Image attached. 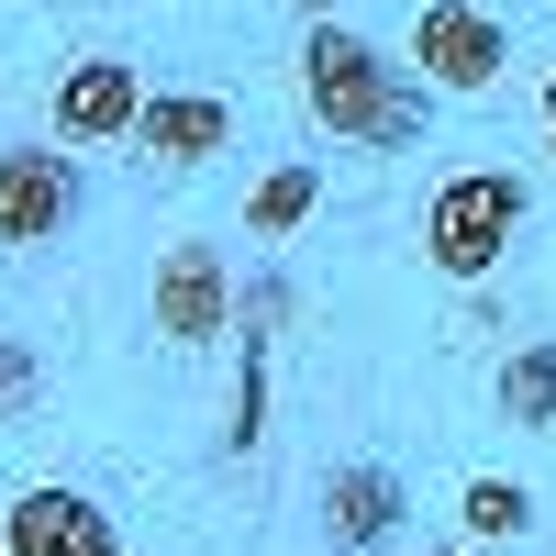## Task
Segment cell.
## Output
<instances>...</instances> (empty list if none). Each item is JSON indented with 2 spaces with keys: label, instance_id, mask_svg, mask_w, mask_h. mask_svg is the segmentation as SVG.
<instances>
[{
  "label": "cell",
  "instance_id": "cell-11",
  "mask_svg": "<svg viewBox=\"0 0 556 556\" xmlns=\"http://www.w3.org/2000/svg\"><path fill=\"white\" fill-rule=\"evenodd\" d=\"M312 201H323V167H278L267 190L245 201V235H256V245H290L301 223H312Z\"/></svg>",
  "mask_w": 556,
  "mask_h": 556
},
{
  "label": "cell",
  "instance_id": "cell-8",
  "mask_svg": "<svg viewBox=\"0 0 556 556\" xmlns=\"http://www.w3.org/2000/svg\"><path fill=\"white\" fill-rule=\"evenodd\" d=\"M223 146H235V112L212 89H146V112H134V156L146 167H212Z\"/></svg>",
  "mask_w": 556,
  "mask_h": 556
},
{
  "label": "cell",
  "instance_id": "cell-9",
  "mask_svg": "<svg viewBox=\"0 0 556 556\" xmlns=\"http://www.w3.org/2000/svg\"><path fill=\"white\" fill-rule=\"evenodd\" d=\"M323 534H334L345 556H379V545L401 534V479L379 468V456H356V468L323 479Z\"/></svg>",
  "mask_w": 556,
  "mask_h": 556
},
{
  "label": "cell",
  "instance_id": "cell-2",
  "mask_svg": "<svg viewBox=\"0 0 556 556\" xmlns=\"http://www.w3.org/2000/svg\"><path fill=\"white\" fill-rule=\"evenodd\" d=\"M513 235H523V178L513 167H456L424 201V256L445 278H490L501 256H513Z\"/></svg>",
  "mask_w": 556,
  "mask_h": 556
},
{
  "label": "cell",
  "instance_id": "cell-5",
  "mask_svg": "<svg viewBox=\"0 0 556 556\" xmlns=\"http://www.w3.org/2000/svg\"><path fill=\"white\" fill-rule=\"evenodd\" d=\"M134 112H146V78H134L123 56H78L56 78V101H45L56 146H134Z\"/></svg>",
  "mask_w": 556,
  "mask_h": 556
},
{
  "label": "cell",
  "instance_id": "cell-3",
  "mask_svg": "<svg viewBox=\"0 0 556 556\" xmlns=\"http://www.w3.org/2000/svg\"><path fill=\"white\" fill-rule=\"evenodd\" d=\"M412 67H424V89H445V101H479V89L513 67V34H501V12H479V0H424V12H412Z\"/></svg>",
  "mask_w": 556,
  "mask_h": 556
},
{
  "label": "cell",
  "instance_id": "cell-4",
  "mask_svg": "<svg viewBox=\"0 0 556 556\" xmlns=\"http://www.w3.org/2000/svg\"><path fill=\"white\" fill-rule=\"evenodd\" d=\"M78 223V146H0V245H56Z\"/></svg>",
  "mask_w": 556,
  "mask_h": 556
},
{
  "label": "cell",
  "instance_id": "cell-6",
  "mask_svg": "<svg viewBox=\"0 0 556 556\" xmlns=\"http://www.w3.org/2000/svg\"><path fill=\"white\" fill-rule=\"evenodd\" d=\"M223 323H235V267H223V245H167L156 256V334L167 345H212Z\"/></svg>",
  "mask_w": 556,
  "mask_h": 556
},
{
  "label": "cell",
  "instance_id": "cell-1",
  "mask_svg": "<svg viewBox=\"0 0 556 556\" xmlns=\"http://www.w3.org/2000/svg\"><path fill=\"white\" fill-rule=\"evenodd\" d=\"M301 112L334 134V146H379V156H401V146H424L434 89H412L367 34L312 23V45H301Z\"/></svg>",
  "mask_w": 556,
  "mask_h": 556
},
{
  "label": "cell",
  "instance_id": "cell-12",
  "mask_svg": "<svg viewBox=\"0 0 556 556\" xmlns=\"http://www.w3.org/2000/svg\"><path fill=\"white\" fill-rule=\"evenodd\" d=\"M456 523H468L479 545H513V534H534V490H523V479H468Z\"/></svg>",
  "mask_w": 556,
  "mask_h": 556
},
{
  "label": "cell",
  "instance_id": "cell-14",
  "mask_svg": "<svg viewBox=\"0 0 556 556\" xmlns=\"http://www.w3.org/2000/svg\"><path fill=\"white\" fill-rule=\"evenodd\" d=\"M545 156H556V67H545Z\"/></svg>",
  "mask_w": 556,
  "mask_h": 556
},
{
  "label": "cell",
  "instance_id": "cell-13",
  "mask_svg": "<svg viewBox=\"0 0 556 556\" xmlns=\"http://www.w3.org/2000/svg\"><path fill=\"white\" fill-rule=\"evenodd\" d=\"M23 412H34V356L0 334V424H23Z\"/></svg>",
  "mask_w": 556,
  "mask_h": 556
},
{
  "label": "cell",
  "instance_id": "cell-10",
  "mask_svg": "<svg viewBox=\"0 0 556 556\" xmlns=\"http://www.w3.org/2000/svg\"><path fill=\"white\" fill-rule=\"evenodd\" d=\"M490 401H501V424L556 434V345H513V356H501V379H490Z\"/></svg>",
  "mask_w": 556,
  "mask_h": 556
},
{
  "label": "cell",
  "instance_id": "cell-15",
  "mask_svg": "<svg viewBox=\"0 0 556 556\" xmlns=\"http://www.w3.org/2000/svg\"><path fill=\"white\" fill-rule=\"evenodd\" d=\"M290 12H301V23H334V0H290Z\"/></svg>",
  "mask_w": 556,
  "mask_h": 556
},
{
  "label": "cell",
  "instance_id": "cell-7",
  "mask_svg": "<svg viewBox=\"0 0 556 556\" xmlns=\"http://www.w3.org/2000/svg\"><path fill=\"white\" fill-rule=\"evenodd\" d=\"M0 556H123V534L89 490H23L0 513Z\"/></svg>",
  "mask_w": 556,
  "mask_h": 556
}]
</instances>
